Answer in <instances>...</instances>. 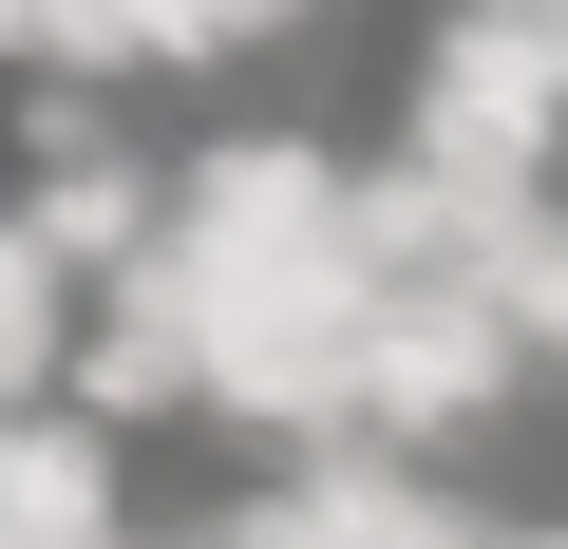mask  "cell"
I'll return each mask as SVG.
<instances>
[{"mask_svg":"<svg viewBox=\"0 0 568 549\" xmlns=\"http://www.w3.org/2000/svg\"><path fill=\"white\" fill-rule=\"evenodd\" d=\"M0 549H133V492H114V417L95 398L0 417Z\"/></svg>","mask_w":568,"mask_h":549,"instance_id":"cell-7","label":"cell"},{"mask_svg":"<svg viewBox=\"0 0 568 549\" xmlns=\"http://www.w3.org/2000/svg\"><path fill=\"white\" fill-rule=\"evenodd\" d=\"M246 530L265 549H493L455 492H417L398 455H284L265 492H246Z\"/></svg>","mask_w":568,"mask_h":549,"instance_id":"cell-6","label":"cell"},{"mask_svg":"<svg viewBox=\"0 0 568 549\" xmlns=\"http://www.w3.org/2000/svg\"><path fill=\"white\" fill-rule=\"evenodd\" d=\"M77 398L95 417H209V323H190V265H114L95 285V342H77Z\"/></svg>","mask_w":568,"mask_h":549,"instance_id":"cell-8","label":"cell"},{"mask_svg":"<svg viewBox=\"0 0 568 549\" xmlns=\"http://www.w3.org/2000/svg\"><path fill=\"white\" fill-rule=\"evenodd\" d=\"M530 549H568V530H530Z\"/></svg>","mask_w":568,"mask_h":549,"instance_id":"cell-13","label":"cell"},{"mask_svg":"<svg viewBox=\"0 0 568 549\" xmlns=\"http://www.w3.org/2000/svg\"><path fill=\"white\" fill-rule=\"evenodd\" d=\"M171 246L190 265H361V171L323 152V133H209L190 171H171Z\"/></svg>","mask_w":568,"mask_h":549,"instance_id":"cell-2","label":"cell"},{"mask_svg":"<svg viewBox=\"0 0 568 549\" xmlns=\"http://www.w3.org/2000/svg\"><path fill=\"white\" fill-rule=\"evenodd\" d=\"M530 39H549V58H568V0H530Z\"/></svg>","mask_w":568,"mask_h":549,"instance_id":"cell-12","label":"cell"},{"mask_svg":"<svg viewBox=\"0 0 568 549\" xmlns=\"http://www.w3.org/2000/svg\"><path fill=\"white\" fill-rule=\"evenodd\" d=\"M152 39L171 58H265V39H304V0H152Z\"/></svg>","mask_w":568,"mask_h":549,"instance_id":"cell-10","label":"cell"},{"mask_svg":"<svg viewBox=\"0 0 568 549\" xmlns=\"http://www.w3.org/2000/svg\"><path fill=\"white\" fill-rule=\"evenodd\" d=\"M398 152H436V171H474V190H549V152H568V58L530 39V0H455V39L417 58Z\"/></svg>","mask_w":568,"mask_h":549,"instance_id":"cell-1","label":"cell"},{"mask_svg":"<svg viewBox=\"0 0 568 549\" xmlns=\"http://www.w3.org/2000/svg\"><path fill=\"white\" fill-rule=\"evenodd\" d=\"M511 323H530V360H568V209L511 246Z\"/></svg>","mask_w":568,"mask_h":549,"instance_id":"cell-11","label":"cell"},{"mask_svg":"<svg viewBox=\"0 0 568 549\" xmlns=\"http://www.w3.org/2000/svg\"><path fill=\"white\" fill-rule=\"evenodd\" d=\"M20 227L77 265V285H114V265H152V246H171V190L114 152V114H95L77 77H39V133H20Z\"/></svg>","mask_w":568,"mask_h":549,"instance_id":"cell-4","label":"cell"},{"mask_svg":"<svg viewBox=\"0 0 568 549\" xmlns=\"http://www.w3.org/2000/svg\"><path fill=\"white\" fill-rule=\"evenodd\" d=\"M530 227H549V190H474L436 152H379L361 171V265H379V285H511Z\"/></svg>","mask_w":568,"mask_h":549,"instance_id":"cell-5","label":"cell"},{"mask_svg":"<svg viewBox=\"0 0 568 549\" xmlns=\"http://www.w3.org/2000/svg\"><path fill=\"white\" fill-rule=\"evenodd\" d=\"M511 379H530V323H511V285H379V342H361V436H379V455H417V436H474Z\"/></svg>","mask_w":568,"mask_h":549,"instance_id":"cell-3","label":"cell"},{"mask_svg":"<svg viewBox=\"0 0 568 549\" xmlns=\"http://www.w3.org/2000/svg\"><path fill=\"white\" fill-rule=\"evenodd\" d=\"M77 342H95V285H77L20 209H0V417H39V398L77 379Z\"/></svg>","mask_w":568,"mask_h":549,"instance_id":"cell-9","label":"cell"}]
</instances>
